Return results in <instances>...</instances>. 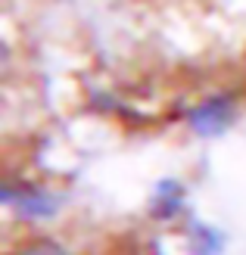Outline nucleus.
Instances as JSON below:
<instances>
[{"instance_id":"f257e3e1","label":"nucleus","mask_w":246,"mask_h":255,"mask_svg":"<svg viewBox=\"0 0 246 255\" xmlns=\"http://www.w3.org/2000/svg\"><path fill=\"white\" fill-rule=\"evenodd\" d=\"M240 122V97L234 91H209L184 109V128L200 140H218Z\"/></svg>"},{"instance_id":"f03ea898","label":"nucleus","mask_w":246,"mask_h":255,"mask_svg":"<svg viewBox=\"0 0 246 255\" xmlns=\"http://www.w3.org/2000/svg\"><path fill=\"white\" fill-rule=\"evenodd\" d=\"M0 196H3V209L25 224H47L62 212V196L56 190H50L37 181H28V177L9 174L3 181V193Z\"/></svg>"},{"instance_id":"7ed1b4c3","label":"nucleus","mask_w":246,"mask_h":255,"mask_svg":"<svg viewBox=\"0 0 246 255\" xmlns=\"http://www.w3.org/2000/svg\"><path fill=\"white\" fill-rule=\"evenodd\" d=\"M190 209V193L181 177H159L150 187L147 196V215L156 224H181Z\"/></svg>"},{"instance_id":"20e7f679","label":"nucleus","mask_w":246,"mask_h":255,"mask_svg":"<svg viewBox=\"0 0 246 255\" xmlns=\"http://www.w3.org/2000/svg\"><path fill=\"white\" fill-rule=\"evenodd\" d=\"M181 249L187 255H225L228 237L222 234V227H215L209 221L187 218L181 221Z\"/></svg>"},{"instance_id":"39448f33","label":"nucleus","mask_w":246,"mask_h":255,"mask_svg":"<svg viewBox=\"0 0 246 255\" xmlns=\"http://www.w3.org/2000/svg\"><path fill=\"white\" fill-rule=\"evenodd\" d=\"M6 255H75V252L56 237L37 234V237H25L22 243H16Z\"/></svg>"},{"instance_id":"423d86ee","label":"nucleus","mask_w":246,"mask_h":255,"mask_svg":"<svg viewBox=\"0 0 246 255\" xmlns=\"http://www.w3.org/2000/svg\"><path fill=\"white\" fill-rule=\"evenodd\" d=\"M243 75H246V53H243Z\"/></svg>"}]
</instances>
